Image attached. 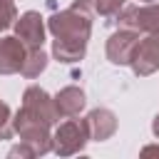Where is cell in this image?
Returning <instances> with one entry per match:
<instances>
[{
	"label": "cell",
	"instance_id": "1",
	"mask_svg": "<svg viewBox=\"0 0 159 159\" xmlns=\"http://www.w3.org/2000/svg\"><path fill=\"white\" fill-rule=\"evenodd\" d=\"M92 0H75L72 7L62 10L50 20V30L55 35V57L60 62H77L84 55L87 37H89V25H92V12H94Z\"/></svg>",
	"mask_w": 159,
	"mask_h": 159
},
{
	"label": "cell",
	"instance_id": "2",
	"mask_svg": "<svg viewBox=\"0 0 159 159\" xmlns=\"http://www.w3.org/2000/svg\"><path fill=\"white\" fill-rule=\"evenodd\" d=\"M55 107L50 104V97L40 87H30L25 92L22 112L17 114V132L25 139H47V127L55 119Z\"/></svg>",
	"mask_w": 159,
	"mask_h": 159
},
{
	"label": "cell",
	"instance_id": "3",
	"mask_svg": "<svg viewBox=\"0 0 159 159\" xmlns=\"http://www.w3.org/2000/svg\"><path fill=\"white\" fill-rule=\"evenodd\" d=\"M119 22L132 30H142L149 35H159V5H144V7H127L119 15Z\"/></svg>",
	"mask_w": 159,
	"mask_h": 159
},
{
	"label": "cell",
	"instance_id": "4",
	"mask_svg": "<svg viewBox=\"0 0 159 159\" xmlns=\"http://www.w3.org/2000/svg\"><path fill=\"white\" fill-rule=\"evenodd\" d=\"M137 45H139L137 30H132V27L119 30V32H114V35L109 37V42H107V57H109L114 65H127V62H132V55H134Z\"/></svg>",
	"mask_w": 159,
	"mask_h": 159
},
{
	"label": "cell",
	"instance_id": "5",
	"mask_svg": "<svg viewBox=\"0 0 159 159\" xmlns=\"http://www.w3.org/2000/svg\"><path fill=\"white\" fill-rule=\"evenodd\" d=\"M132 67L137 75H152L159 67V35H149L137 45L132 55Z\"/></svg>",
	"mask_w": 159,
	"mask_h": 159
},
{
	"label": "cell",
	"instance_id": "6",
	"mask_svg": "<svg viewBox=\"0 0 159 159\" xmlns=\"http://www.w3.org/2000/svg\"><path fill=\"white\" fill-rule=\"evenodd\" d=\"M25 57H27V52H25V42L20 37H2L0 40V72L2 75L22 70Z\"/></svg>",
	"mask_w": 159,
	"mask_h": 159
},
{
	"label": "cell",
	"instance_id": "7",
	"mask_svg": "<svg viewBox=\"0 0 159 159\" xmlns=\"http://www.w3.org/2000/svg\"><path fill=\"white\" fill-rule=\"evenodd\" d=\"M17 37L25 42V47L30 50H37L42 47V40H45V25H42V17L37 12H25L20 20H17Z\"/></svg>",
	"mask_w": 159,
	"mask_h": 159
},
{
	"label": "cell",
	"instance_id": "8",
	"mask_svg": "<svg viewBox=\"0 0 159 159\" xmlns=\"http://www.w3.org/2000/svg\"><path fill=\"white\" fill-rule=\"evenodd\" d=\"M82 107H84V94H82V89H77V87H65V89L55 97V112L62 114V117L77 114Z\"/></svg>",
	"mask_w": 159,
	"mask_h": 159
},
{
	"label": "cell",
	"instance_id": "9",
	"mask_svg": "<svg viewBox=\"0 0 159 159\" xmlns=\"http://www.w3.org/2000/svg\"><path fill=\"white\" fill-rule=\"evenodd\" d=\"M87 129H89V134H92L94 139L109 137V134L114 132V117H112V112H107V109L92 112V114L87 117Z\"/></svg>",
	"mask_w": 159,
	"mask_h": 159
},
{
	"label": "cell",
	"instance_id": "10",
	"mask_svg": "<svg viewBox=\"0 0 159 159\" xmlns=\"http://www.w3.org/2000/svg\"><path fill=\"white\" fill-rule=\"evenodd\" d=\"M45 65H47V57H45V52L37 47V50H30L27 52V57H25V65H22V75L25 77H37L42 70H45Z\"/></svg>",
	"mask_w": 159,
	"mask_h": 159
},
{
	"label": "cell",
	"instance_id": "11",
	"mask_svg": "<svg viewBox=\"0 0 159 159\" xmlns=\"http://www.w3.org/2000/svg\"><path fill=\"white\" fill-rule=\"evenodd\" d=\"M124 0H97V12L104 15V17H117L119 15V7H122Z\"/></svg>",
	"mask_w": 159,
	"mask_h": 159
},
{
	"label": "cell",
	"instance_id": "12",
	"mask_svg": "<svg viewBox=\"0 0 159 159\" xmlns=\"http://www.w3.org/2000/svg\"><path fill=\"white\" fill-rule=\"evenodd\" d=\"M15 20V0H0V30Z\"/></svg>",
	"mask_w": 159,
	"mask_h": 159
},
{
	"label": "cell",
	"instance_id": "13",
	"mask_svg": "<svg viewBox=\"0 0 159 159\" xmlns=\"http://www.w3.org/2000/svg\"><path fill=\"white\" fill-rule=\"evenodd\" d=\"M7 114H10L7 107L0 102V137H7V127H5V124H7Z\"/></svg>",
	"mask_w": 159,
	"mask_h": 159
},
{
	"label": "cell",
	"instance_id": "14",
	"mask_svg": "<svg viewBox=\"0 0 159 159\" xmlns=\"http://www.w3.org/2000/svg\"><path fill=\"white\" fill-rule=\"evenodd\" d=\"M154 132L159 134V117H157V122H154Z\"/></svg>",
	"mask_w": 159,
	"mask_h": 159
}]
</instances>
